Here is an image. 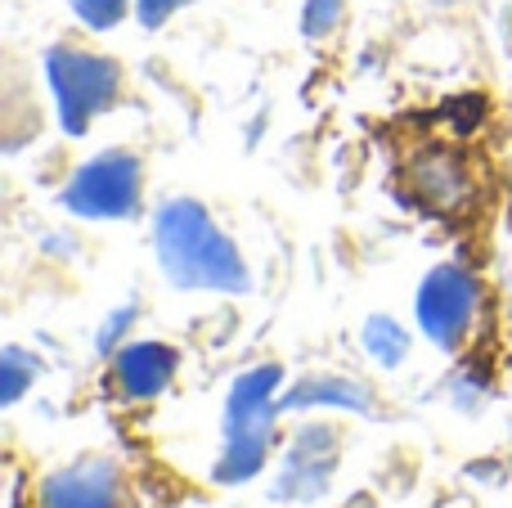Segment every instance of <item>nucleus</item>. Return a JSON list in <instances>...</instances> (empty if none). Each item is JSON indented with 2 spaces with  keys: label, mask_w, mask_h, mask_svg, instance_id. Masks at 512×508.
Masks as SVG:
<instances>
[{
  "label": "nucleus",
  "mask_w": 512,
  "mask_h": 508,
  "mask_svg": "<svg viewBox=\"0 0 512 508\" xmlns=\"http://www.w3.org/2000/svg\"><path fill=\"white\" fill-rule=\"evenodd\" d=\"M162 270L176 288H203V293H248V266L239 248L212 225V216L194 198H171L158 207L153 221Z\"/></svg>",
  "instance_id": "nucleus-1"
},
{
  "label": "nucleus",
  "mask_w": 512,
  "mask_h": 508,
  "mask_svg": "<svg viewBox=\"0 0 512 508\" xmlns=\"http://www.w3.org/2000/svg\"><path fill=\"white\" fill-rule=\"evenodd\" d=\"M283 383L279 365H256L234 383L225 405V450L216 459L212 477L221 486H239L252 473H261L274 446V387Z\"/></svg>",
  "instance_id": "nucleus-2"
},
{
  "label": "nucleus",
  "mask_w": 512,
  "mask_h": 508,
  "mask_svg": "<svg viewBox=\"0 0 512 508\" xmlns=\"http://www.w3.org/2000/svg\"><path fill=\"white\" fill-rule=\"evenodd\" d=\"M45 72H50L54 99H59V122L68 135H86V126L117 99L122 72L113 59L90 50H72V45H54L45 54Z\"/></svg>",
  "instance_id": "nucleus-3"
},
{
  "label": "nucleus",
  "mask_w": 512,
  "mask_h": 508,
  "mask_svg": "<svg viewBox=\"0 0 512 508\" xmlns=\"http://www.w3.org/2000/svg\"><path fill=\"white\" fill-rule=\"evenodd\" d=\"M63 207L72 216H90V221H122L140 207V162L122 149H108L90 158L86 167L72 176L63 189Z\"/></svg>",
  "instance_id": "nucleus-4"
},
{
  "label": "nucleus",
  "mask_w": 512,
  "mask_h": 508,
  "mask_svg": "<svg viewBox=\"0 0 512 508\" xmlns=\"http://www.w3.org/2000/svg\"><path fill=\"white\" fill-rule=\"evenodd\" d=\"M481 306L477 279L463 266H436L418 288V324L441 351H459Z\"/></svg>",
  "instance_id": "nucleus-5"
},
{
  "label": "nucleus",
  "mask_w": 512,
  "mask_h": 508,
  "mask_svg": "<svg viewBox=\"0 0 512 508\" xmlns=\"http://www.w3.org/2000/svg\"><path fill=\"white\" fill-rule=\"evenodd\" d=\"M41 508H126V482L113 459H81L50 473L36 495Z\"/></svg>",
  "instance_id": "nucleus-6"
},
{
  "label": "nucleus",
  "mask_w": 512,
  "mask_h": 508,
  "mask_svg": "<svg viewBox=\"0 0 512 508\" xmlns=\"http://www.w3.org/2000/svg\"><path fill=\"white\" fill-rule=\"evenodd\" d=\"M337 464V432L333 428H301L283 455V473L274 482L279 500H315L324 495Z\"/></svg>",
  "instance_id": "nucleus-7"
},
{
  "label": "nucleus",
  "mask_w": 512,
  "mask_h": 508,
  "mask_svg": "<svg viewBox=\"0 0 512 508\" xmlns=\"http://www.w3.org/2000/svg\"><path fill=\"white\" fill-rule=\"evenodd\" d=\"M176 365H180V351L167 347V342H131L113 360V383L131 401H153L176 378Z\"/></svg>",
  "instance_id": "nucleus-8"
},
{
  "label": "nucleus",
  "mask_w": 512,
  "mask_h": 508,
  "mask_svg": "<svg viewBox=\"0 0 512 508\" xmlns=\"http://www.w3.org/2000/svg\"><path fill=\"white\" fill-rule=\"evenodd\" d=\"M409 189L432 212H454L468 198L472 185L459 158H450V153H423V158L409 162Z\"/></svg>",
  "instance_id": "nucleus-9"
},
{
  "label": "nucleus",
  "mask_w": 512,
  "mask_h": 508,
  "mask_svg": "<svg viewBox=\"0 0 512 508\" xmlns=\"http://www.w3.org/2000/svg\"><path fill=\"white\" fill-rule=\"evenodd\" d=\"M315 405H337V410H355V414H369L373 410V396L364 383L355 378H306L297 383L292 392H283L279 410H315Z\"/></svg>",
  "instance_id": "nucleus-10"
},
{
  "label": "nucleus",
  "mask_w": 512,
  "mask_h": 508,
  "mask_svg": "<svg viewBox=\"0 0 512 508\" xmlns=\"http://www.w3.org/2000/svg\"><path fill=\"white\" fill-rule=\"evenodd\" d=\"M364 351H369L378 365L396 369L400 360H405V351H409V333L400 329L396 320H387V315H373V320L364 324Z\"/></svg>",
  "instance_id": "nucleus-11"
},
{
  "label": "nucleus",
  "mask_w": 512,
  "mask_h": 508,
  "mask_svg": "<svg viewBox=\"0 0 512 508\" xmlns=\"http://www.w3.org/2000/svg\"><path fill=\"white\" fill-rule=\"evenodd\" d=\"M0 365H5V392H0V401L5 405H14L18 396L27 392V387L36 383V360H27V351L23 347H5V356H0Z\"/></svg>",
  "instance_id": "nucleus-12"
},
{
  "label": "nucleus",
  "mask_w": 512,
  "mask_h": 508,
  "mask_svg": "<svg viewBox=\"0 0 512 508\" xmlns=\"http://www.w3.org/2000/svg\"><path fill=\"white\" fill-rule=\"evenodd\" d=\"M72 9H77V18L86 27H95V32H108V27H113L117 18L126 14V0H72Z\"/></svg>",
  "instance_id": "nucleus-13"
},
{
  "label": "nucleus",
  "mask_w": 512,
  "mask_h": 508,
  "mask_svg": "<svg viewBox=\"0 0 512 508\" xmlns=\"http://www.w3.org/2000/svg\"><path fill=\"white\" fill-rule=\"evenodd\" d=\"M337 23H342V0H306V14H301L306 36H328Z\"/></svg>",
  "instance_id": "nucleus-14"
},
{
  "label": "nucleus",
  "mask_w": 512,
  "mask_h": 508,
  "mask_svg": "<svg viewBox=\"0 0 512 508\" xmlns=\"http://www.w3.org/2000/svg\"><path fill=\"white\" fill-rule=\"evenodd\" d=\"M180 5H189V0H135V14L144 27H162Z\"/></svg>",
  "instance_id": "nucleus-15"
},
{
  "label": "nucleus",
  "mask_w": 512,
  "mask_h": 508,
  "mask_svg": "<svg viewBox=\"0 0 512 508\" xmlns=\"http://www.w3.org/2000/svg\"><path fill=\"white\" fill-rule=\"evenodd\" d=\"M135 320V311H131V306H122V311H113V320H108L104 324V333H99V351H104V356H108V351H117V338H122V333H126V324H131Z\"/></svg>",
  "instance_id": "nucleus-16"
}]
</instances>
